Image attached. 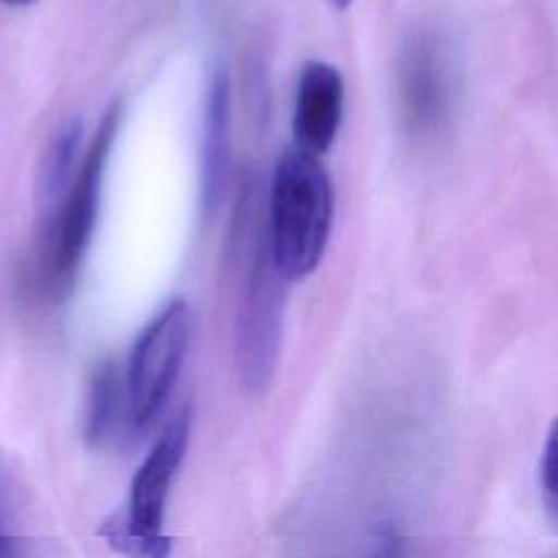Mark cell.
I'll return each instance as SVG.
<instances>
[{
    "label": "cell",
    "instance_id": "6",
    "mask_svg": "<svg viewBox=\"0 0 558 558\" xmlns=\"http://www.w3.org/2000/svg\"><path fill=\"white\" fill-rule=\"evenodd\" d=\"M192 336V310L185 299L168 301L133 342L126 364V401L133 425H146L168 399Z\"/></svg>",
    "mask_w": 558,
    "mask_h": 558
},
{
    "label": "cell",
    "instance_id": "14",
    "mask_svg": "<svg viewBox=\"0 0 558 558\" xmlns=\"http://www.w3.org/2000/svg\"><path fill=\"white\" fill-rule=\"evenodd\" d=\"M2 4H7V7H28V4H33L35 0H0Z\"/></svg>",
    "mask_w": 558,
    "mask_h": 558
},
{
    "label": "cell",
    "instance_id": "8",
    "mask_svg": "<svg viewBox=\"0 0 558 558\" xmlns=\"http://www.w3.org/2000/svg\"><path fill=\"white\" fill-rule=\"evenodd\" d=\"M229 76L216 70L203 113V135H201V205L205 214H211L222 196L229 163Z\"/></svg>",
    "mask_w": 558,
    "mask_h": 558
},
{
    "label": "cell",
    "instance_id": "1",
    "mask_svg": "<svg viewBox=\"0 0 558 558\" xmlns=\"http://www.w3.org/2000/svg\"><path fill=\"white\" fill-rule=\"evenodd\" d=\"M246 207V203H244ZM238 218V246L242 262L240 301L235 312L233 355L240 386L251 397H262L277 371L281 353L286 286L290 283L268 246L266 225L248 207Z\"/></svg>",
    "mask_w": 558,
    "mask_h": 558
},
{
    "label": "cell",
    "instance_id": "13",
    "mask_svg": "<svg viewBox=\"0 0 558 558\" xmlns=\"http://www.w3.org/2000/svg\"><path fill=\"white\" fill-rule=\"evenodd\" d=\"M0 558H20V547L15 538L7 532L2 519H0Z\"/></svg>",
    "mask_w": 558,
    "mask_h": 558
},
{
    "label": "cell",
    "instance_id": "9",
    "mask_svg": "<svg viewBox=\"0 0 558 558\" xmlns=\"http://www.w3.org/2000/svg\"><path fill=\"white\" fill-rule=\"evenodd\" d=\"M124 412L129 414L126 386L122 384L116 364L102 362L98 364L89 381L87 416H85L87 440L94 447H102L111 442L120 429Z\"/></svg>",
    "mask_w": 558,
    "mask_h": 558
},
{
    "label": "cell",
    "instance_id": "3",
    "mask_svg": "<svg viewBox=\"0 0 558 558\" xmlns=\"http://www.w3.org/2000/svg\"><path fill=\"white\" fill-rule=\"evenodd\" d=\"M122 120L120 102L105 111L83 161L54 207L35 257V292L46 301H63L78 277L98 218L102 179Z\"/></svg>",
    "mask_w": 558,
    "mask_h": 558
},
{
    "label": "cell",
    "instance_id": "11",
    "mask_svg": "<svg viewBox=\"0 0 558 558\" xmlns=\"http://www.w3.org/2000/svg\"><path fill=\"white\" fill-rule=\"evenodd\" d=\"M541 490L547 508L558 519V416L551 421L541 453Z\"/></svg>",
    "mask_w": 558,
    "mask_h": 558
},
{
    "label": "cell",
    "instance_id": "5",
    "mask_svg": "<svg viewBox=\"0 0 558 558\" xmlns=\"http://www.w3.org/2000/svg\"><path fill=\"white\" fill-rule=\"evenodd\" d=\"M397 98L403 129L414 140L432 142L449 129L456 111V65L442 35L418 31L403 44Z\"/></svg>",
    "mask_w": 558,
    "mask_h": 558
},
{
    "label": "cell",
    "instance_id": "7",
    "mask_svg": "<svg viewBox=\"0 0 558 558\" xmlns=\"http://www.w3.org/2000/svg\"><path fill=\"white\" fill-rule=\"evenodd\" d=\"M344 107L342 74L325 61L303 65L294 94V142L296 148L320 157L333 144Z\"/></svg>",
    "mask_w": 558,
    "mask_h": 558
},
{
    "label": "cell",
    "instance_id": "4",
    "mask_svg": "<svg viewBox=\"0 0 558 558\" xmlns=\"http://www.w3.org/2000/svg\"><path fill=\"white\" fill-rule=\"evenodd\" d=\"M190 425V408H181L137 466L126 506L100 527V536L118 554L126 558H170L172 541L163 534V514L170 486L187 449Z\"/></svg>",
    "mask_w": 558,
    "mask_h": 558
},
{
    "label": "cell",
    "instance_id": "12",
    "mask_svg": "<svg viewBox=\"0 0 558 558\" xmlns=\"http://www.w3.org/2000/svg\"><path fill=\"white\" fill-rule=\"evenodd\" d=\"M371 558H401V538L392 525L379 527L373 541Z\"/></svg>",
    "mask_w": 558,
    "mask_h": 558
},
{
    "label": "cell",
    "instance_id": "2",
    "mask_svg": "<svg viewBox=\"0 0 558 558\" xmlns=\"http://www.w3.org/2000/svg\"><path fill=\"white\" fill-rule=\"evenodd\" d=\"M333 220L331 179L318 157L286 150L272 172L266 238L288 281H301L320 264Z\"/></svg>",
    "mask_w": 558,
    "mask_h": 558
},
{
    "label": "cell",
    "instance_id": "10",
    "mask_svg": "<svg viewBox=\"0 0 558 558\" xmlns=\"http://www.w3.org/2000/svg\"><path fill=\"white\" fill-rule=\"evenodd\" d=\"M81 142V120L65 122L52 137L44 163L39 168V198L41 203H54V198L68 190L70 172L74 168L76 148Z\"/></svg>",
    "mask_w": 558,
    "mask_h": 558
},
{
    "label": "cell",
    "instance_id": "15",
    "mask_svg": "<svg viewBox=\"0 0 558 558\" xmlns=\"http://www.w3.org/2000/svg\"><path fill=\"white\" fill-rule=\"evenodd\" d=\"M331 2H333L338 9H344V7H349L353 0H331Z\"/></svg>",
    "mask_w": 558,
    "mask_h": 558
}]
</instances>
